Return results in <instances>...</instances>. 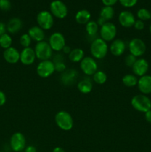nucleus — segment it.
<instances>
[{"mask_svg":"<svg viewBox=\"0 0 151 152\" xmlns=\"http://www.w3.org/2000/svg\"><path fill=\"white\" fill-rule=\"evenodd\" d=\"M90 53L93 58L97 59H102L107 56L109 50V47L105 40L97 37L91 42L90 44Z\"/></svg>","mask_w":151,"mask_h":152,"instance_id":"1","label":"nucleus"},{"mask_svg":"<svg viewBox=\"0 0 151 152\" xmlns=\"http://www.w3.org/2000/svg\"><path fill=\"white\" fill-rule=\"evenodd\" d=\"M55 122L58 127L62 130L68 132L73 127V119L69 112L60 111L55 116Z\"/></svg>","mask_w":151,"mask_h":152,"instance_id":"2","label":"nucleus"},{"mask_svg":"<svg viewBox=\"0 0 151 152\" xmlns=\"http://www.w3.org/2000/svg\"><path fill=\"white\" fill-rule=\"evenodd\" d=\"M131 105L137 111L146 113L151 109V99L147 95L136 94L131 99Z\"/></svg>","mask_w":151,"mask_h":152,"instance_id":"3","label":"nucleus"},{"mask_svg":"<svg viewBox=\"0 0 151 152\" xmlns=\"http://www.w3.org/2000/svg\"><path fill=\"white\" fill-rule=\"evenodd\" d=\"M34 51L36 59H39L40 61H44L51 59L53 50L50 48L49 43L44 40L36 43L34 48Z\"/></svg>","mask_w":151,"mask_h":152,"instance_id":"4","label":"nucleus"},{"mask_svg":"<svg viewBox=\"0 0 151 152\" xmlns=\"http://www.w3.org/2000/svg\"><path fill=\"white\" fill-rule=\"evenodd\" d=\"M128 48L130 54L137 58L144 54L147 50V46L142 39L133 38L129 42Z\"/></svg>","mask_w":151,"mask_h":152,"instance_id":"5","label":"nucleus"},{"mask_svg":"<svg viewBox=\"0 0 151 152\" xmlns=\"http://www.w3.org/2000/svg\"><path fill=\"white\" fill-rule=\"evenodd\" d=\"M36 22L38 26L42 28L44 31H47L53 26L54 19H53V16L50 11L41 10L37 14Z\"/></svg>","mask_w":151,"mask_h":152,"instance_id":"6","label":"nucleus"},{"mask_svg":"<svg viewBox=\"0 0 151 152\" xmlns=\"http://www.w3.org/2000/svg\"><path fill=\"white\" fill-rule=\"evenodd\" d=\"M50 12L57 19H65L68 16V10L66 4L61 0H53L50 4Z\"/></svg>","mask_w":151,"mask_h":152,"instance_id":"7","label":"nucleus"},{"mask_svg":"<svg viewBox=\"0 0 151 152\" xmlns=\"http://www.w3.org/2000/svg\"><path fill=\"white\" fill-rule=\"evenodd\" d=\"M100 38L105 42H111L115 39L117 34L116 26L110 22H107L105 25L101 27L99 30Z\"/></svg>","mask_w":151,"mask_h":152,"instance_id":"8","label":"nucleus"},{"mask_svg":"<svg viewBox=\"0 0 151 152\" xmlns=\"http://www.w3.org/2000/svg\"><path fill=\"white\" fill-rule=\"evenodd\" d=\"M55 71L54 63L50 59L40 61L36 67V73L41 78H48Z\"/></svg>","mask_w":151,"mask_h":152,"instance_id":"9","label":"nucleus"},{"mask_svg":"<svg viewBox=\"0 0 151 152\" xmlns=\"http://www.w3.org/2000/svg\"><path fill=\"white\" fill-rule=\"evenodd\" d=\"M10 147L14 152L23 151L26 148V139L21 132L13 134L10 139Z\"/></svg>","mask_w":151,"mask_h":152,"instance_id":"10","label":"nucleus"},{"mask_svg":"<svg viewBox=\"0 0 151 152\" xmlns=\"http://www.w3.org/2000/svg\"><path fill=\"white\" fill-rule=\"evenodd\" d=\"M48 43L53 51H62V49L66 45L65 38L63 34L60 32H54L50 36Z\"/></svg>","mask_w":151,"mask_h":152,"instance_id":"11","label":"nucleus"},{"mask_svg":"<svg viewBox=\"0 0 151 152\" xmlns=\"http://www.w3.org/2000/svg\"><path fill=\"white\" fill-rule=\"evenodd\" d=\"M80 68L85 75L93 76L98 71V64L93 57L85 56L80 62Z\"/></svg>","mask_w":151,"mask_h":152,"instance_id":"12","label":"nucleus"},{"mask_svg":"<svg viewBox=\"0 0 151 152\" xmlns=\"http://www.w3.org/2000/svg\"><path fill=\"white\" fill-rule=\"evenodd\" d=\"M149 70V62L143 58L136 59V62L132 67V71L136 77H142L146 75Z\"/></svg>","mask_w":151,"mask_h":152,"instance_id":"13","label":"nucleus"},{"mask_svg":"<svg viewBox=\"0 0 151 152\" xmlns=\"http://www.w3.org/2000/svg\"><path fill=\"white\" fill-rule=\"evenodd\" d=\"M36 56L34 49L30 47L25 48L20 52V62L24 65H31L34 63Z\"/></svg>","mask_w":151,"mask_h":152,"instance_id":"14","label":"nucleus"},{"mask_svg":"<svg viewBox=\"0 0 151 152\" xmlns=\"http://www.w3.org/2000/svg\"><path fill=\"white\" fill-rule=\"evenodd\" d=\"M78 73L76 70L75 69H68L62 73L61 75V83L64 85V86H73L74 83L76 82L77 78H78Z\"/></svg>","mask_w":151,"mask_h":152,"instance_id":"15","label":"nucleus"},{"mask_svg":"<svg viewBox=\"0 0 151 152\" xmlns=\"http://www.w3.org/2000/svg\"><path fill=\"white\" fill-rule=\"evenodd\" d=\"M118 22L124 28H131L134 25L136 18L133 13L129 10H123L118 15Z\"/></svg>","mask_w":151,"mask_h":152,"instance_id":"16","label":"nucleus"},{"mask_svg":"<svg viewBox=\"0 0 151 152\" xmlns=\"http://www.w3.org/2000/svg\"><path fill=\"white\" fill-rule=\"evenodd\" d=\"M137 86L142 94L147 95L151 94V76L146 74L139 77Z\"/></svg>","mask_w":151,"mask_h":152,"instance_id":"17","label":"nucleus"},{"mask_svg":"<svg viewBox=\"0 0 151 152\" xmlns=\"http://www.w3.org/2000/svg\"><path fill=\"white\" fill-rule=\"evenodd\" d=\"M3 57L7 63L16 64L20 61V52L14 47H10L4 50Z\"/></svg>","mask_w":151,"mask_h":152,"instance_id":"18","label":"nucleus"},{"mask_svg":"<svg viewBox=\"0 0 151 152\" xmlns=\"http://www.w3.org/2000/svg\"><path fill=\"white\" fill-rule=\"evenodd\" d=\"M126 49L125 42L121 39H116L112 41L109 47L110 53L115 56H120L124 53Z\"/></svg>","mask_w":151,"mask_h":152,"instance_id":"19","label":"nucleus"},{"mask_svg":"<svg viewBox=\"0 0 151 152\" xmlns=\"http://www.w3.org/2000/svg\"><path fill=\"white\" fill-rule=\"evenodd\" d=\"M28 35L30 37L32 41L39 42L44 41L45 39V33L42 28H40L39 26H33L28 30Z\"/></svg>","mask_w":151,"mask_h":152,"instance_id":"20","label":"nucleus"},{"mask_svg":"<svg viewBox=\"0 0 151 152\" xmlns=\"http://www.w3.org/2000/svg\"><path fill=\"white\" fill-rule=\"evenodd\" d=\"M22 21L19 18L14 17L10 19L6 25L7 31L10 34H17L21 31L22 28Z\"/></svg>","mask_w":151,"mask_h":152,"instance_id":"21","label":"nucleus"},{"mask_svg":"<svg viewBox=\"0 0 151 152\" xmlns=\"http://www.w3.org/2000/svg\"><path fill=\"white\" fill-rule=\"evenodd\" d=\"M90 18H91V13L85 9L78 10L75 16L76 22L79 25H86L90 21Z\"/></svg>","mask_w":151,"mask_h":152,"instance_id":"22","label":"nucleus"},{"mask_svg":"<svg viewBox=\"0 0 151 152\" xmlns=\"http://www.w3.org/2000/svg\"><path fill=\"white\" fill-rule=\"evenodd\" d=\"M77 88L81 94H87L93 90V83L90 78H84L77 84Z\"/></svg>","mask_w":151,"mask_h":152,"instance_id":"23","label":"nucleus"},{"mask_svg":"<svg viewBox=\"0 0 151 152\" xmlns=\"http://www.w3.org/2000/svg\"><path fill=\"white\" fill-rule=\"evenodd\" d=\"M70 60L73 62H79L84 59V52L81 48H74L71 50L70 53L68 54Z\"/></svg>","mask_w":151,"mask_h":152,"instance_id":"24","label":"nucleus"},{"mask_svg":"<svg viewBox=\"0 0 151 152\" xmlns=\"http://www.w3.org/2000/svg\"><path fill=\"white\" fill-rule=\"evenodd\" d=\"M85 30L87 36L90 37H96L99 30V26L95 21H90L85 25ZM97 38V37H96Z\"/></svg>","mask_w":151,"mask_h":152,"instance_id":"25","label":"nucleus"},{"mask_svg":"<svg viewBox=\"0 0 151 152\" xmlns=\"http://www.w3.org/2000/svg\"><path fill=\"white\" fill-rule=\"evenodd\" d=\"M63 56L62 54H56L53 58V63L55 65V71H58V72L63 73L64 71H66V65H65V62H63Z\"/></svg>","mask_w":151,"mask_h":152,"instance_id":"26","label":"nucleus"},{"mask_svg":"<svg viewBox=\"0 0 151 152\" xmlns=\"http://www.w3.org/2000/svg\"><path fill=\"white\" fill-rule=\"evenodd\" d=\"M115 15V11L113 7H110V6H104L100 11V17L103 18L104 19L109 22L110 20L114 17Z\"/></svg>","mask_w":151,"mask_h":152,"instance_id":"27","label":"nucleus"},{"mask_svg":"<svg viewBox=\"0 0 151 152\" xmlns=\"http://www.w3.org/2000/svg\"><path fill=\"white\" fill-rule=\"evenodd\" d=\"M138 80L136 75L134 74H126L122 78V83L125 86L129 88H133L134 86H137L138 83Z\"/></svg>","mask_w":151,"mask_h":152,"instance_id":"28","label":"nucleus"},{"mask_svg":"<svg viewBox=\"0 0 151 152\" xmlns=\"http://www.w3.org/2000/svg\"><path fill=\"white\" fill-rule=\"evenodd\" d=\"M12 43H13V39L10 34L5 33L0 37V47L1 48L5 50L12 47Z\"/></svg>","mask_w":151,"mask_h":152,"instance_id":"29","label":"nucleus"},{"mask_svg":"<svg viewBox=\"0 0 151 152\" xmlns=\"http://www.w3.org/2000/svg\"><path fill=\"white\" fill-rule=\"evenodd\" d=\"M93 80L94 83H96L98 85H103L106 83L107 80V77L105 72L103 71L98 70L96 73L93 75Z\"/></svg>","mask_w":151,"mask_h":152,"instance_id":"30","label":"nucleus"},{"mask_svg":"<svg viewBox=\"0 0 151 152\" xmlns=\"http://www.w3.org/2000/svg\"><path fill=\"white\" fill-rule=\"evenodd\" d=\"M137 17L142 21H147L151 19V12L146 8H140L137 11Z\"/></svg>","mask_w":151,"mask_h":152,"instance_id":"31","label":"nucleus"},{"mask_svg":"<svg viewBox=\"0 0 151 152\" xmlns=\"http://www.w3.org/2000/svg\"><path fill=\"white\" fill-rule=\"evenodd\" d=\"M31 42H32V39H31L30 37L28 35V34H24L19 38V43L21 45L25 48H28L30 46Z\"/></svg>","mask_w":151,"mask_h":152,"instance_id":"32","label":"nucleus"},{"mask_svg":"<svg viewBox=\"0 0 151 152\" xmlns=\"http://www.w3.org/2000/svg\"><path fill=\"white\" fill-rule=\"evenodd\" d=\"M137 58L136 56H134L132 54H128L125 57V59H124V62H125V65H127L129 68H132L133 65H134V63L136 62Z\"/></svg>","mask_w":151,"mask_h":152,"instance_id":"33","label":"nucleus"},{"mask_svg":"<svg viewBox=\"0 0 151 152\" xmlns=\"http://www.w3.org/2000/svg\"><path fill=\"white\" fill-rule=\"evenodd\" d=\"M11 8L10 0H0V10L2 11H8Z\"/></svg>","mask_w":151,"mask_h":152,"instance_id":"34","label":"nucleus"},{"mask_svg":"<svg viewBox=\"0 0 151 152\" xmlns=\"http://www.w3.org/2000/svg\"><path fill=\"white\" fill-rule=\"evenodd\" d=\"M120 4L124 7H132L136 5L138 0H118Z\"/></svg>","mask_w":151,"mask_h":152,"instance_id":"35","label":"nucleus"},{"mask_svg":"<svg viewBox=\"0 0 151 152\" xmlns=\"http://www.w3.org/2000/svg\"><path fill=\"white\" fill-rule=\"evenodd\" d=\"M133 27L137 31H142L144 28V22L143 21L140 20V19H138V20H136Z\"/></svg>","mask_w":151,"mask_h":152,"instance_id":"36","label":"nucleus"},{"mask_svg":"<svg viewBox=\"0 0 151 152\" xmlns=\"http://www.w3.org/2000/svg\"><path fill=\"white\" fill-rule=\"evenodd\" d=\"M6 101H7V97L5 94L0 91V107L3 106L6 103Z\"/></svg>","mask_w":151,"mask_h":152,"instance_id":"37","label":"nucleus"},{"mask_svg":"<svg viewBox=\"0 0 151 152\" xmlns=\"http://www.w3.org/2000/svg\"><path fill=\"white\" fill-rule=\"evenodd\" d=\"M102 1L105 6H110V7H112L113 5L116 4V2L118 0H102Z\"/></svg>","mask_w":151,"mask_h":152,"instance_id":"38","label":"nucleus"},{"mask_svg":"<svg viewBox=\"0 0 151 152\" xmlns=\"http://www.w3.org/2000/svg\"><path fill=\"white\" fill-rule=\"evenodd\" d=\"M6 31H7V28H6L5 24L2 22H0V37L5 34Z\"/></svg>","mask_w":151,"mask_h":152,"instance_id":"39","label":"nucleus"},{"mask_svg":"<svg viewBox=\"0 0 151 152\" xmlns=\"http://www.w3.org/2000/svg\"><path fill=\"white\" fill-rule=\"evenodd\" d=\"M25 152H37V150L34 145H28L25 148Z\"/></svg>","mask_w":151,"mask_h":152,"instance_id":"40","label":"nucleus"},{"mask_svg":"<svg viewBox=\"0 0 151 152\" xmlns=\"http://www.w3.org/2000/svg\"><path fill=\"white\" fill-rule=\"evenodd\" d=\"M144 118L147 123H151V109L144 113Z\"/></svg>","mask_w":151,"mask_h":152,"instance_id":"41","label":"nucleus"},{"mask_svg":"<svg viewBox=\"0 0 151 152\" xmlns=\"http://www.w3.org/2000/svg\"><path fill=\"white\" fill-rule=\"evenodd\" d=\"M97 24L98 25H99V26H100V27H102V25H105V23H106L107 22V21L105 20V19H104L103 18H102V17H99V19H97Z\"/></svg>","mask_w":151,"mask_h":152,"instance_id":"42","label":"nucleus"},{"mask_svg":"<svg viewBox=\"0 0 151 152\" xmlns=\"http://www.w3.org/2000/svg\"><path fill=\"white\" fill-rule=\"evenodd\" d=\"M62 51H63V53H65V54H69L71 51V48L69 47V46L65 45V47H64V48L62 49Z\"/></svg>","mask_w":151,"mask_h":152,"instance_id":"43","label":"nucleus"},{"mask_svg":"<svg viewBox=\"0 0 151 152\" xmlns=\"http://www.w3.org/2000/svg\"><path fill=\"white\" fill-rule=\"evenodd\" d=\"M52 152H65V150H64V148H62V147H56V148H54L53 149V151Z\"/></svg>","mask_w":151,"mask_h":152,"instance_id":"44","label":"nucleus"},{"mask_svg":"<svg viewBox=\"0 0 151 152\" xmlns=\"http://www.w3.org/2000/svg\"><path fill=\"white\" fill-rule=\"evenodd\" d=\"M149 31H150V34H151V24L149 27Z\"/></svg>","mask_w":151,"mask_h":152,"instance_id":"45","label":"nucleus"},{"mask_svg":"<svg viewBox=\"0 0 151 152\" xmlns=\"http://www.w3.org/2000/svg\"><path fill=\"white\" fill-rule=\"evenodd\" d=\"M19 152H25V151H19Z\"/></svg>","mask_w":151,"mask_h":152,"instance_id":"46","label":"nucleus"},{"mask_svg":"<svg viewBox=\"0 0 151 152\" xmlns=\"http://www.w3.org/2000/svg\"><path fill=\"white\" fill-rule=\"evenodd\" d=\"M0 152H4V151H0Z\"/></svg>","mask_w":151,"mask_h":152,"instance_id":"47","label":"nucleus"}]
</instances>
